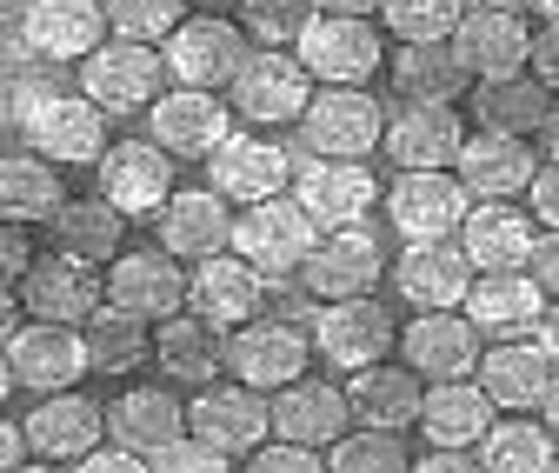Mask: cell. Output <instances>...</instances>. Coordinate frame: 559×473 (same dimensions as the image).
I'll return each mask as SVG.
<instances>
[{
	"label": "cell",
	"mask_w": 559,
	"mask_h": 473,
	"mask_svg": "<svg viewBox=\"0 0 559 473\" xmlns=\"http://www.w3.org/2000/svg\"><path fill=\"white\" fill-rule=\"evenodd\" d=\"M87 367H94L87 327H74V320H27V327L8 333V380H21L34 393L74 387Z\"/></svg>",
	"instance_id": "obj_11"
},
{
	"label": "cell",
	"mask_w": 559,
	"mask_h": 473,
	"mask_svg": "<svg viewBox=\"0 0 559 473\" xmlns=\"http://www.w3.org/2000/svg\"><path fill=\"white\" fill-rule=\"evenodd\" d=\"M526 208L539 214V227H559V161H552V154L539 161V174H533V187H526Z\"/></svg>",
	"instance_id": "obj_49"
},
{
	"label": "cell",
	"mask_w": 559,
	"mask_h": 473,
	"mask_svg": "<svg viewBox=\"0 0 559 473\" xmlns=\"http://www.w3.org/2000/svg\"><path fill=\"white\" fill-rule=\"evenodd\" d=\"M546 287L533 267H486L466 294V314L479 320V333H493V341H513V333H533L539 314H546Z\"/></svg>",
	"instance_id": "obj_24"
},
{
	"label": "cell",
	"mask_w": 559,
	"mask_h": 473,
	"mask_svg": "<svg viewBox=\"0 0 559 473\" xmlns=\"http://www.w3.org/2000/svg\"><path fill=\"white\" fill-rule=\"evenodd\" d=\"M21 307H27L34 320H74V327H87V320L107 307V281H100V267H94V260L53 247L47 260H34V267H27V281H21Z\"/></svg>",
	"instance_id": "obj_15"
},
{
	"label": "cell",
	"mask_w": 559,
	"mask_h": 473,
	"mask_svg": "<svg viewBox=\"0 0 559 473\" xmlns=\"http://www.w3.org/2000/svg\"><path fill=\"white\" fill-rule=\"evenodd\" d=\"M193 0H107V21L120 40H167L187 21Z\"/></svg>",
	"instance_id": "obj_46"
},
{
	"label": "cell",
	"mask_w": 559,
	"mask_h": 473,
	"mask_svg": "<svg viewBox=\"0 0 559 473\" xmlns=\"http://www.w3.org/2000/svg\"><path fill=\"white\" fill-rule=\"evenodd\" d=\"M479 320L466 307H419L400 327V360L419 367L427 380H466L479 374Z\"/></svg>",
	"instance_id": "obj_13"
},
{
	"label": "cell",
	"mask_w": 559,
	"mask_h": 473,
	"mask_svg": "<svg viewBox=\"0 0 559 473\" xmlns=\"http://www.w3.org/2000/svg\"><path fill=\"white\" fill-rule=\"evenodd\" d=\"M346 427H354V393L333 387V380L300 374L294 387H280V393H273V434L307 440V447H333Z\"/></svg>",
	"instance_id": "obj_29"
},
{
	"label": "cell",
	"mask_w": 559,
	"mask_h": 473,
	"mask_svg": "<svg viewBox=\"0 0 559 473\" xmlns=\"http://www.w3.org/2000/svg\"><path fill=\"white\" fill-rule=\"evenodd\" d=\"M60 161L47 154H8V167H0V214L8 221H27V227H47L60 214Z\"/></svg>",
	"instance_id": "obj_40"
},
{
	"label": "cell",
	"mask_w": 559,
	"mask_h": 473,
	"mask_svg": "<svg viewBox=\"0 0 559 473\" xmlns=\"http://www.w3.org/2000/svg\"><path fill=\"white\" fill-rule=\"evenodd\" d=\"M253 473H320L326 466V447H307V440H287V434H273L247 453Z\"/></svg>",
	"instance_id": "obj_48"
},
{
	"label": "cell",
	"mask_w": 559,
	"mask_h": 473,
	"mask_svg": "<svg viewBox=\"0 0 559 473\" xmlns=\"http://www.w3.org/2000/svg\"><path fill=\"white\" fill-rule=\"evenodd\" d=\"M227 94H234V114L240 120H253V127H287V120H300L313 107L320 81H313V67L300 54H287V47H253Z\"/></svg>",
	"instance_id": "obj_3"
},
{
	"label": "cell",
	"mask_w": 559,
	"mask_h": 473,
	"mask_svg": "<svg viewBox=\"0 0 559 473\" xmlns=\"http://www.w3.org/2000/svg\"><path fill=\"white\" fill-rule=\"evenodd\" d=\"M386 0H320V14H380Z\"/></svg>",
	"instance_id": "obj_55"
},
{
	"label": "cell",
	"mask_w": 559,
	"mask_h": 473,
	"mask_svg": "<svg viewBox=\"0 0 559 473\" xmlns=\"http://www.w3.org/2000/svg\"><path fill=\"white\" fill-rule=\"evenodd\" d=\"M294 54L313 67L320 87H367L386 60L373 14H313L307 34L294 40Z\"/></svg>",
	"instance_id": "obj_5"
},
{
	"label": "cell",
	"mask_w": 559,
	"mask_h": 473,
	"mask_svg": "<svg viewBox=\"0 0 559 473\" xmlns=\"http://www.w3.org/2000/svg\"><path fill=\"white\" fill-rule=\"evenodd\" d=\"M147 127H154V141L174 154V161H206L227 133H234V120H227V100L214 94V87H187V81H174V94H160L154 107H147Z\"/></svg>",
	"instance_id": "obj_18"
},
{
	"label": "cell",
	"mask_w": 559,
	"mask_h": 473,
	"mask_svg": "<svg viewBox=\"0 0 559 473\" xmlns=\"http://www.w3.org/2000/svg\"><path fill=\"white\" fill-rule=\"evenodd\" d=\"M160 247H174L180 260H206L234 247V214L221 187H180L160 208Z\"/></svg>",
	"instance_id": "obj_31"
},
{
	"label": "cell",
	"mask_w": 559,
	"mask_h": 473,
	"mask_svg": "<svg viewBox=\"0 0 559 473\" xmlns=\"http://www.w3.org/2000/svg\"><path fill=\"white\" fill-rule=\"evenodd\" d=\"M473 60L460 54V40H400L393 54V94L400 100H460L473 94Z\"/></svg>",
	"instance_id": "obj_33"
},
{
	"label": "cell",
	"mask_w": 559,
	"mask_h": 473,
	"mask_svg": "<svg viewBox=\"0 0 559 473\" xmlns=\"http://www.w3.org/2000/svg\"><path fill=\"white\" fill-rule=\"evenodd\" d=\"M167 47L154 40H100L87 60H81V87L107 107V114H133V107H154L160 87H167Z\"/></svg>",
	"instance_id": "obj_6"
},
{
	"label": "cell",
	"mask_w": 559,
	"mask_h": 473,
	"mask_svg": "<svg viewBox=\"0 0 559 473\" xmlns=\"http://www.w3.org/2000/svg\"><path fill=\"white\" fill-rule=\"evenodd\" d=\"M294 193H300V208L320 221V234H333V227H360V221L373 214L380 180L367 174V161H333V154H313V161L294 174Z\"/></svg>",
	"instance_id": "obj_19"
},
{
	"label": "cell",
	"mask_w": 559,
	"mask_h": 473,
	"mask_svg": "<svg viewBox=\"0 0 559 473\" xmlns=\"http://www.w3.org/2000/svg\"><path fill=\"white\" fill-rule=\"evenodd\" d=\"M313 354H320L313 333H300L294 320H247V327H234V341H227V367H234L240 380L266 387V393L294 387Z\"/></svg>",
	"instance_id": "obj_17"
},
{
	"label": "cell",
	"mask_w": 559,
	"mask_h": 473,
	"mask_svg": "<svg viewBox=\"0 0 559 473\" xmlns=\"http://www.w3.org/2000/svg\"><path fill=\"white\" fill-rule=\"evenodd\" d=\"M313 347L320 360H333L340 374H360L373 360H386V347L400 341L393 327V307H380L373 294H346V300H320L313 307Z\"/></svg>",
	"instance_id": "obj_7"
},
{
	"label": "cell",
	"mask_w": 559,
	"mask_h": 473,
	"mask_svg": "<svg viewBox=\"0 0 559 473\" xmlns=\"http://www.w3.org/2000/svg\"><path fill=\"white\" fill-rule=\"evenodd\" d=\"M27 440H34L40 460H87L107 440V407H100V400H87L81 387L40 393V407L27 414Z\"/></svg>",
	"instance_id": "obj_26"
},
{
	"label": "cell",
	"mask_w": 559,
	"mask_h": 473,
	"mask_svg": "<svg viewBox=\"0 0 559 473\" xmlns=\"http://www.w3.org/2000/svg\"><path fill=\"white\" fill-rule=\"evenodd\" d=\"M187 427H193V421H187V407L174 400V387H127L114 407H107V434L127 440V447H140L147 460H154L160 447H174Z\"/></svg>",
	"instance_id": "obj_37"
},
{
	"label": "cell",
	"mask_w": 559,
	"mask_h": 473,
	"mask_svg": "<svg viewBox=\"0 0 559 473\" xmlns=\"http://www.w3.org/2000/svg\"><path fill=\"white\" fill-rule=\"evenodd\" d=\"M493 407H500V400L486 393L473 374H466V380H427L419 434H427V440H447V447H479L486 427H493Z\"/></svg>",
	"instance_id": "obj_36"
},
{
	"label": "cell",
	"mask_w": 559,
	"mask_h": 473,
	"mask_svg": "<svg viewBox=\"0 0 559 473\" xmlns=\"http://www.w3.org/2000/svg\"><path fill=\"white\" fill-rule=\"evenodd\" d=\"M533 274H539V287L559 300V227L539 234V247H533Z\"/></svg>",
	"instance_id": "obj_52"
},
{
	"label": "cell",
	"mask_w": 559,
	"mask_h": 473,
	"mask_svg": "<svg viewBox=\"0 0 559 473\" xmlns=\"http://www.w3.org/2000/svg\"><path fill=\"white\" fill-rule=\"evenodd\" d=\"M526 8H533L539 21H559V0H526Z\"/></svg>",
	"instance_id": "obj_58"
},
{
	"label": "cell",
	"mask_w": 559,
	"mask_h": 473,
	"mask_svg": "<svg viewBox=\"0 0 559 473\" xmlns=\"http://www.w3.org/2000/svg\"><path fill=\"white\" fill-rule=\"evenodd\" d=\"M260 287H266V274L247 253H206V260H193V300L187 307H200L206 320H221L234 333L260 314Z\"/></svg>",
	"instance_id": "obj_34"
},
{
	"label": "cell",
	"mask_w": 559,
	"mask_h": 473,
	"mask_svg": "<svg viewBox=\"0 0 559 473\" xmlns=\"http://www.w3.org/2000/svg\"><path fill=\"white\" fill-rule=\"evenodd\" d=\"M473 214V187L460 167H400L386 187V221L400 240H453Z\"/></svg>",
	"instance_id": "obj_2"
},
{
	"label": "cell",
	"mask_w": 559,
	"mask_h": 473,
	"mask_svg": "<svg viewBox=\"0 0 559 473\" xmlns=\"http://www.w3.org/2000/svg\"><path fill=\"white\" fill-rule=\"evenodd\" d=\"M160 47H167L174 81H187V87H234V74H240L247 54H253V34L234 27V21H221L214 8H206V14L180 21Z\"/></svg>",
	"instance_id": "obj_12"
},
{
	"label": "cell",
	"mask_w": 559,
	"mask_h": 473,
	"mask_svg": "<svg viewBox=\"0 0 559 473\" xmlns=\"http://www.w3.org/2000/svg\"><path fill=\"white\" fill-rule=\"evenodd\" d=\"M533 34L539 27L520 14V0H473L453 40L473 60L479 81H500V74H526L533 67Z\"/></svg>",
	"instance_id": "obj_14"
},
{
	"label": "cell",
	"mask_w": 559,
	"mask_h": 473,
	"mask_svg": "<svg viewBox=\"0 0 559 473\" xmlns=\"http://www.w3.org/2000/svg\"><path fill=\"white\" fill-rule=\"evenodd\" d=\"M380 234L360 221V227H333V234H320V247L307 253V267H300V287L313 294V300H346V294H373V281H380Z\"/></svg>",
	"instance_id": "obj_20"
},
{
	"label": "cell",
	"mask_w": 559,
	"mask_h": 473,
	"mask_svg": "<svg viewBox=\"0 0 559 473\" xmlns=\"http://www.w3.org/2000/svg\"><path fill=\"white\" fill-rule=\"evenodd\" d=\"M154 466H160V473H227V466H234V453L187 427L174 447H160V453H154Z\"/></svg>",
	"instance_id": "obj_47"
},
{
	"label": "cell",
	"mask_w": 559,
	"mask_h": 473,
	"mask_svg": "<svg viewBox=\"0 0 559 473\" xmlns=\"http://www.w3.org/2000/svg\"><path fill=\"white\" fill-rule=\"evenodd\" d=\"M187 421H193V434H206L214 447H227L234 460H247L260 440H273V393L266 387H253V380H206V387H193V400H187Z\"/></svg>",
	"instance_id": "obj_9"
},
{
	"label": "cell",
	"mask_w": 559,
	"mask_h": 473,
	"mask_svg": "<svg viewBox=\"0 0 559 473\" xmlns=\"http://www.w3.org/2000/svg\"><path fill=\"white\" fill-rule=\"evenodd\" d=\"M193 8H227V0H193Z\"/></svg>",
	"instance_id": "obj_59"
},
{
	"label": "cell",
	"mask_w": 559,
	"mask_h": 473,
	"mask_svg": "<svg viewBox=\"0 0 559 473\" xmlns=\"http://www.w3.org/2000/svg\"><path fill=\"white\" fill-rule=\"evenodd\" d=\"M313 247H320V221L300 208V193H294V200L266 193V200H253V208L234 221V253H247V260L260 267L266 287L300 281V267H307Z\"/></svg>",
	"instance_id": "obj_1"
},
{
	"label": "cell",
	"mask_w": 559,
	"mask_h": 473,
	"mask_svg": "<svg viewBox=\"0 0 559 473\" xmlns=\"http://www.w3.org/2000/svg\"><path fill=\"white\" fill-rule=\"evenodd\" d=\"M479 466L493 473H546L559 466V434L546 421H493L479 440Z\"/></svg>",
	"instance_id": "obj_41"
},
{
	"label": "cell",
	"mask_w": 559,
	"mask_h": 473,
	"mask_svg": "<svg viewBox=\"0 0 559 473\" xmlns=\"http://www.w3.org/2000/svg\"><path fill=\"white\" fill-rule=\"evenodd\" d=\"M473 120L479 127H493V133H526V141H533V133L546 127V114H552V87L533 74V67H526V74H500V81H473Z\"/></svg>",
	"instance_id": "obj_38"
},
{
	"label": "cell",
	"mask_w": 559,
	"mask_h": 473,
	"mask_svg": "<svg viewBox=\"0 0 559 473\" xmlns=\"http://www.w3.org/2000/svg\"><path fill=\"white\" fill-rule=\"evenodd\" d=\"M533 74L559 94V21H539V34H533Z\"/></svg>",
	"instance_id": "obj_51"
},
{
	"label": "cell",
	"mask_w": 559,
	"mask_h": 473,
	"mask_svg": "<svg viewBox=\"0 0 559 473\" xmlns=\"http://www.w3.org/2000/svg\"><path fill=\"white\" fill-rule=\"evenodd\" d=\"M326 466H333V473H406L413 453H406V434H400V427H367V421H354V427L326 447Z\"/></svg>",
	"instance_id": "obj_43"
},
{
	"label": "cell",
	"mask_w": 559,
	"mask_h": 473,
	"mask_svg": "<svg viewBox=\"0 0 559 473\" xmlns=\"http://www.w3.org/2000/svg\"><path fill=\"white\" fill-rule=\"evenodd\" d=\"M21 133L27 147L60 161V167H100V154L114 147L107 141V107L81 87V94H40L27 114H21Z\"/></svg>",
	"instance_id": "obj_4"
},
{
	"label": "cell",
	"mask_w": 559,
	"mask_h": 473,
	"mask_svg": "<svg viewBox=\"0 0 559 473\" xmlns=\"http://www.w3.org/2000/svg\"><path fill=\"white\" fill-rule=\"evenodd\" d=\"M27 460H34V440H27V421H21V427L8 421V427H0V466H27Z\"/></svg>",
	"instance_id": "obj_53"
},
{
	"label": "cell",
	"mask_w": 559,
	"mask_h": 473,
	"mask_svg": "<svg viewBox=\"0 0 559 473\" xmlns=\"http://www.w3.org/2000/svg\"><path fill=\"white\" fill-rule=\"evenodd\" d=\"M147 327L154 320H140V314H127V307H100L94 320H87V354H94V367L100 374H133V367H147L154 360V341H147Z\"/></svg>",
	"instance_id": "obj_42"
},
{
	"label": "cell",
	"mask_w": 559,
	"mask_h": 473,
	"mask_svg": "<svg viewBox=\"0 0 559 473\" xmlns=\"http://www.w3.org/2000/svg\"><path fill=\"white\" fill-rule=\"evenodd\" d=\"M473 0H386V34L393 40H453Z\"/></svg>",
	"instance_id": "obj_44"
},
{
	"label": "cell",
	"mask_w": 559,
	"mask_h": 473,
	"mask_svg": "<svg viewBox=\"0 0 559 473\" xmlns=\"http://www.w3.org/2000/svg\"><path fill=\"white\" fill-rule=\"evenodd\" d=\"M0 267H8V287H14V281H27V267H34L27 221H8V234H0Z\"/></svg>",
	"instance_id": "obj_50"
},
{
	"label": "cell",
	"mask_w": 559,
	"mask_h": 473,
	"mask_svg": "<svg viewBox=\"0 0 559 473\" xmlns=\"http://www.w3.org/2000/svg\"><path fill=\"white\" fill-rule=\"evenodd\" d=\"M107 8L100 0H34L27 21H21V40L40 54V60H87L107 34Z\"/></svg>",
	"instance_id": "obj_32"
},
{
	"label": "cell",
	"mask_w": 559,
	"mask_h": 473,
	"mask_svg": "<svg viewBox=\"0 0 559 473\" xmlns=\"http://www.w3.org/2000/svg\"><path fill=\"white\" fill-rule=\"evenodd\" d=\"M53 227V247H67V253H81V260H120L127 247H120V227H127V214L114 208L107 193H87V200H60V214L47 221Z\"/></svg>",
	"instance_id": "obj_39"
},
{
	"label": "cell",
	"mask_w": 559,
	"mask_h": 473,
	"mask_svg": "<svg viewBox=\"0 0 559 473\" xmlns=\"http://www.w3.org/2000/svg\"><path fill=\"white\" fill-rule=\"evenodd\" d=\"M107 300L160 327L193 300V274H180L174 247H127L120 260H107Z\"/></svg>",
	"instance_id": "obj_10"
},
{
	"label": "cell",
	"mask_w": 559,
	"mask_h": 473,
	"mask_svg": "<svg viewBox=\"0 0 559 473\" xmlns=\"http://www.w3.org/2000/svg\"><path fill=\"white\" fill-rule=\"evenodd\" d=\"M539 214L533 208H513V200H473V214L460 227V247L473 253V267H533V247H539Z\"/></svg>",
	"instance_id": "obj_27"
},
{
	"label": "cell",
	"mask_w": 559,
	"mask_h": 473,
	"mask_svg": "<svg viewBox=\"0 0 559 473\" xmlns=\"http://www.w3.org/2000/svg\"><path fill=\"white\" fill-rule=\"evenodd\" d=\"M354 421H367V427H419V407H427V374L419 367H386V360H373V367H360L354 374Z\"/></svg>",
	"instance_id": "obj_35"
},
{
	"label": "cell",
	"mask_w": 559,
	"mask_h": 473,
	"mask_svg": "<svg viewBox=\"0 0 559 473\" xmlns=\"http://www.w3.org/2000/svg\"><path fill=\"white\" fill-rule=\"evenodd\" d=\"M533 141H539V147H546V154L559 161V100H552V114H546V127L533 133Z\"/></svg>",
	"instance_id": "obj_56"
},
{
	"label": "cell",
	"mask_w": 559,
	"mask_h": 473,
	"mask_svg": "<svg viewBox=\"0 0 559 473\" xmlns=\"http://www.w3.org/2000/svg\"><path fill=\"white\" fill-rule=\"evenodd\" d=\"M386 141V107L367 87H320L313 107L300 114V147L333 154V161H367Z\"/></svg>",
	"instance_id": "obj_8"
},
{
	"label": "cell",
	"mask_w": 559,
	"mask_h": 473,
	"mask_svg": "<svg viewBox=\"0 0 559 473\" xmlns=\"http://www.w3.org/2000/svg\"><path fill=\"white\" fill-rule=\"evenodd\" d=\"M313 14H320V0H240V21L260 47H294Z\"/></svg>",
	"instance_id": "obj_45"
},
{
	"label": "cell",
	"mask_w": 559,
	"mask_h": 473,
	"mask_svg": "<svg viewBox=\"0 0 559 473\" xmlns=\"http://www.w3.org/2000/svg\"><path fill=\"white\" fill-rule=\"evenodd\" d=\"M533 341H539V347L552 354V367H559V300H552V307L539 314V327H533Z\"/></svg>",
	"instance_id": "obj_54"
},
{
	"label": "cell",
	"mask_w": 559,
	"mask_h": 473,
	"mask_svg": "<svg viewBox=\"0 0 559 473\" xmlns=\"http://www.w3.org/2000/svg\"><path fill=\"white\" fill-rule=\"evenodd\" d=\"M294 180V161H287V147H273V141H260V133H227V141L206 154V187H221L227 200H266V193H280Z\"/></svg>",
	"instance_id": "obj_28"
},
{
	"label": "cell",
	"mask_w": 559,
	"mask_h": 473,
	"mask_svg": "<svg viewBox=\"0 0 559 473\" xmlns=\"http://www.w3.org/2000/svg\"><path fill=\"white\" fill-rule=\"evenodd\" d=\"M154 367H160L174 387H206V380H221V367H227V327L206 320L200 307H180V314L160 320V333H154Z\"/></svg>",
	"instance_id": "obj_25"
},
{
	"label": "cell",
	"mask_w": 559,
	"mask_h": 473,
	"mask_svg": "<svg viewBox=\"0 0 559 473\" xmlns=\"http://www.w3.org/2000/svg\"><path fill=\"white\" fill-rule=\"evenodd\" d=\"M94 180L127 221H160V208L174 200V154L160 141H120L100 154Z\"/></svg>",
	"instance_id": "obj_16"
},
{
	"label": "cell",
	"mask_w": 559,
	"mask_h": 473,
	"mask_svg": "<svg viewBox=\"0 0 559 473\" xmlns=\"http://www.w3.org/2000/svg\"><path fill=\"white\" fill-rule=\"evenodd\" d=\"M479 281V267L466 247H447V240H406L400 267H393V287L406 307H466Z\"/></svg>",
	"instance_id": "obj_22"
},
{
	"label": "cell",
	"mask_w": 559,
	"mask_h": 473,
	"mask_svg": "<svg viewBox=\"0 0 559 473\" xmlns=\"http://www.w3.org/2000/svg\"><path fill=\"white\" fill-rule=\"evenodd\" d=\"M539 414H546V427L559 434V374H552V387H546V400H539Z\"/></svg>",
	"instance_id": "obj_57"
},
{
	"label": "cell",
	"mask_w": 559,
	"mask_h": 473,
	"mask_svg": "<svg viewBox=\"0 0 559 473\" xmlns=\"http://www.w3.org/2000/svg\"><path fill=\"white\" fill-rule=\"evenodd\" d=\"M466 147V120L453 100H400L386 120V161L393 167H453Z\"/></svg>",
	"instance_id": "obj_21"
},
{
	"label": "cell",
	"mask_w": 559,
	"mask_h": 473,
	"mask_svg": "<svg viewBox=\"0 0 559 473\" xmlns=\"http://www.w3.org/2000/svg\"><path fill=\"white\" fill-rule=\"evenodd\" d=\"M460 180L473 187V200H526L539 161L526 147V133H493V127H479L466 133V147H460Z\"/></svg>",
	"instance_id": "obj_23"
},
{
	"label": "cell",
	"mask_w": 559,
	"mask_h": 473,
	"mask_svg": "<svg viewBox=\"0 0 559 473\" xmlns=\"http://www.w3.org/2000/svg\"><path fill=\"white\" fill-rule=\"evenodd\" d=\"M552 354L533 341V333H513V341H493V354H479V387L500 400L507 414H526V407H539L546 400V387H552Z\"/></svg>",
	"instance_id": "obj_30"
}]
</instances>
